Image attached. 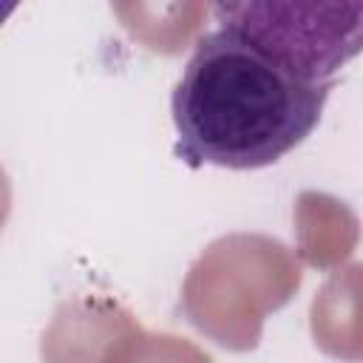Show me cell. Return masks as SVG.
Returning a JSON list of instances; mask_svg holds the SVG:
<instances>
[{
    "instance_id": "6da1fadb",
    "label": "cell",
    "mask_w": 363,
    "mask_h": 363,
    "mask_svg": "<svg viewBox=\"0 0 363 363\" xmlns=\"http://www.w3.org/2000/svg\"><path fill=\"white\" fill-rule=\"evenodd\" d=\"M332 88L216 26L199 37L170 96L173 156L187 167H269L318 128Z\"/></svg>"
},
{
    "instance_id": "7a4b0ae2",
    "label": "cell",
    "mask_w": 363,
    "mask_h": 363,
    "mask_svg": "<svg viewBox=\"0 0 363 363\" xmlns=\"http://www.w3.org/2000/svg\"><path fill=\"white\" fill-rule=\"evenodd\" d=\"M213 17L309 82L337 85L340 68L363 45V3H216Z\"/></svg>"
},
{
    "instance_id": "3957f363",
    "label": "cell",
    "mask_w": 363,
    "mask_h": 363,
    "mask_svg": "<svg viewBox=\"0 0 363 363\" xmlns=\"http://www.w3.org/2000/svg\"><path fill=\"white\" fill-rule=\"evenodd\" d=\"M14 9H17V3H0V26L6 23V17H9Z\"/></svg>"
}]
</instances>
